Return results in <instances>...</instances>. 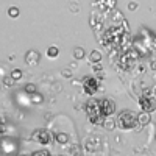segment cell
I'll list each match as a JSON object with an SVG mask.
<instances>
[{
	"label": "cell",
	"instance_id": "6da1fadb",
	"mask_svg": "<svg viewBox=\"0 0 156 156\" xmlns=\"http://www.w3.org/2000/svg\"><path fill=\"white\" fill-rule=\"evenodd\" d=\"M117 125H119L122 129H125V131L136 129L137 125H139L137 114L131 109H125V111L119 112V115H117Z\"/></svg>",
	"mask_w": 156,
	"mask_h": 156
},
{
	"label": "cell",
	"instance_id": "7a4b0ae2",
	"mask_svg": "<svg viewBox=\"0 0 156 156\" xmlns=\"http://www.w3.org/2000/svg\"><path fill=\"white\" fill-rule=\"evenodd\" d=\"M86 114H87V119H89L90 123L101 125L103 119H105V115L101 114V109H100V100L90 98L86 103Z\"/></svg>",
	"mask_w": 156,
	"mask_h": 156
},
{
	"label": "cell",
	"instance_id": "3957f363",
	"mask_svg": "<svg viewBox=\"0 0 156 156\" xmlns=\"http://www.w3.org/2000/svg\"><path fill=\"white\" fill-rule=\"evenodd\" d=\"M31 139L34 142H37V144H41V145H48V144H51V140H53V134L45 128H37L33 131Z\"/></svg>",
	"mask_w": 156,
	"mask_h": 156
},
{
	"label": "cell",
	"instance_id": "277c9868",
	"mask_svg": "<svg viewBox=\"0 0 156 156\" xmlns=\"http://www.w3.org/2000/svg\"><path fill=\"white\" fill-rule=\"evenodd\" d=\"M139 105H140L142 111L153 112V111H156V98L151 95V92L144 90V94L139 97Z\"/></svg>",
	"mask_w": 156,
	"mask_h": 156
},
{
	"label": "cell",
	"instance_id": "5b68a950",
	"mask_svg": "<svg viewBox=\"0 0 156 156\" xmlns=\"http://www.w3.org/2000/svg\"><path fill=\"white\" fill-rule=\"evenodd\" d=\"M98 86H100V81L95 76H86L83 80V87H84V92L87 95H94L98 90Z\"/></svg>",
	"mask_w": 156,
	"mask_h": 156
},
{
	"label": "cell",
	"instance_id": "8992f818",
	"mask_svg": "<svg viewBox=\"0 0 156 156\" xmlns=\"http://www.w3.org/2000/svg\"><path fill=\"white\" fill-rule=\"evenodd\" d=\"M100 109L105 117H111L115 111V103L109 98H103V100H100Z\"/></svg>",
	"mask_w": 156,
	"mask_h": 156
},
{
	"label": "cell",
	"instance_id": "52a82bcc",
	"mask_svg": "<svg viewBox=\"0 0 156 156\" xmlns=\"http://www.w3.org/2000/svg\"><path fill=\"white\" fill-rule=\"evenodd\" d=\"M41 59V55H39V51H34V50H30L27 56H25V62L28 64V66H36Z\"/></svg>",
	"mask_w": 156,
	"mask_h": 156
},
{
	"label": "cell",
	"instance_id": "ba28073f",
	"mask_svg": "<svg viewBox=\"0 0 156 156\" xmlns=\"http://www.w3.org/2000/svg\"><path fill=\"white\" fill-rule=\"evenodd\" d=\"M137 120H139V125L140 126H145V125H148L150 123V112H147V111H142L140 114H137Z\"/></svg>",
	"mask_w": 156,
	"mask_h": 156
},
{
	"label": "cell",
	"instance_id": "9c48e42d",
	"mask_svg": "<svg viewBox=\"0 0 156 156\" xmlns=\"http://www.w3.org/2000/svg\"><path fill=\"white\" fill-rule=\"evenodd\" d=\"M53 139L58 142V144H67L69 142V134L67 133H64V131H58V133H55L53 134Z\"/></svg>",
	"mask_w": 156,
	"mask_h": 156
},
{
	"label": "cell",
	"instance_id": "30bf717a",
	"mask_svg": "<svg viewBox=\"0 0 156 156\" xmlns=\"http://www.w3.org/2000/svg\"><path fill=\"white\" fill-rule=\"evenodd\" d=\"M101 125L105 126L108 131H111V129H114V126H115V122H114L112 119H109V117H105V119H103V122H101Z\"/></svg>",
	"mask_w": 156,
	"mask_h": 156
},
{
	"label": "cell",
	"instance_id": "8fae6325",
	"mask_svg": "<svg viewBox=\"0 0 156 156\" xmlns=\"http://www.w3.org/2000/svg\"><path fill=\"white\" fill-rule=\"evenodd\" d=\"M58 55H59V48H58V47L50 45V47L47 48V56H48V58H56Z\"/></svg>",
	"mask_w": 156,
	"mask_h": 156
},
{
	"label": "cell",
	"instance_id": "7c38bea8",
	"mask_svg": "<svg viewBox=\"0 0 156 156\" xmlns=\"http://www.w3.org/2000/svg\"><path fill=\"white\" fill-rule=\"evenodd\" d=\"M73 56H75L76 59H83V58L86 56L84 48H83V47H75V48H73Z\"/></svg>",
	"mask_w": 156,
	"mask_h": 156
},
{
	"label": "cell",
	"instance_id": "4fadbf2b",
	"mask_svg": "<svg viewBox=\"0 0 156 156\" xmlns=\"http://www.w3.org/2000/svg\"><path fill=\"white\" fill-rule=\"evenodd\" d=\"M89 59L92 61L94 64H95V62H100V61H101V53H100L98 50H92V51H90V56H89Z\"/></svg>",
	"mask_w": 156,
	"mask_h": 156
},
{
	"label": "cell",
	"instance_id": "5bb4252c",
	"mask_svg": "<svg viewBox=\"0 0 156 156\" xmlns=\"http://www.w3.org/2000/svg\"><path fill=\"white\" fill-rule=\"evenodd\" d=\"M19 14H20V11H19L17 6H9V8H8V16H9L11 19H17Z\"/></svg>",
	"mask_w": 156,
	"mask_h": 156
},
{
	"label": "cell",
	"instance_id": "9a60e30c",
	"mask_svg": "<svg viewBox=\"0 0 156 156\" xmlns=\"http://www.w3.org/2000/svg\"><path fill=\"white\" fill-rule=\"evenodd\" d=\"M25 92L27 94H34V92H37V87H36V84H33V83H28V84H25Z\"/></svg>",
	"mask_w": 156,
	"mask_h": 156
},
{
	"label": "cell",
	"instance_id": "2e32d148",
	"mask_svg": "<svg viewBox=\"0 0 156 156\" xmlns=\"http://www.w3.org/2000/svg\"><path fill=\"white\" fill-rule=\"evenodd\" d=\"M11 76H12V80H14V81H19L20 78L23 76V73H22L20 69H14V70L11 72Z\"/></svg>",
	"mask_w": 156,
	"mask_h": 156
},
{
	"label": "cell",
	"instance_id": "e0dca14e",
	"mask_svg": "<svg viewBox=\"0 0 156 156\" xmlns=\"http://www.w3.org/2000/svg\"><path fill=\"white\" fill-rule=\"evenodd\" d=\"M14 83H16V81L12 80V76H11V75H9V76H5V78H3V84H5V86H8V87L14 86Z\"/></svg>",
	"mask_w": 156,
	"mask_h": 156
},
{
	"label": "cell",
	"instance_id": "ac0fdd59",
	"mask_svg": "<svg viewBox=\"0 0 156 156\" xmlns=\"http://www.w3.org/2000/svg\"><path fill=\"white\" fill-rule=\"evenodd\" d=\"M31 100H33V103H42V95L34 92V94H31Z\"/></svg>",
	"mask_w": 156,
	"mask_h": 156
},
{
	"label": "cell",
	"instance_id": "d6986e66",
	"mask_svg": "<svg viewBox=\"0 0 156 156\" xmlns=\"http://www.w3.org/2000/svg\"><path fill=\"white\" fill-rule=\"evenodd\" d=\"M103 2H105V5L108 8H111V9H114L117 6V0H103Z\"/></svg>",
	"mask_w": 156,
	"mask_h": 156
},
{
	"label": "cell",
	"instance_id": "ffe728a7",
	"mask_svg": "<svg viewBox=\"0 0 156 156\" xmlns=\"http://www.w3.org/2000/svg\"><path fill=\"white\" fill-rule=\"evenodd\" d=\"M128 9H129V11H136V9H137V3H136V2H129V3H128Z\"/></svg>",
	"mask_w": 156,
	"mask_h": 156
},
{
	"label": "cell",
	"instance_id": "44dd1931",
	"mask_svg": "<svg viewBox=\"0 0 156 156\" xmlns=\"http://www.w3.org/2000/svg\"><path fill=\"white\" fill-rule=\"evenodd\" d=\"M33 154H50L48 150H39V151H33Z\"/></svg>",
	"mask_w": 156,
	"mask_h": 156
}]
</instances>
